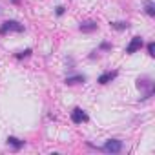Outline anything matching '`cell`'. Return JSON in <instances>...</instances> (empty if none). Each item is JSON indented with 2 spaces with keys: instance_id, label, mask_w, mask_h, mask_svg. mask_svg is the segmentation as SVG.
I'll return each mask as SVG.
<instances>
[{
  "instance_id": "6da1fadb",
  "label": "cell",
  "mask_w": 155,
  "mask_h": 155,
  "mask_svg": "<svg viewBox=\"0 0 155 155\" xmlns=\"http://www.w3.org/2000/svg\"><path fill=\"white\" fill-rule=\"evenodd\" d=\"M122 148H124L122 140H119V139H110V140H106V144L102 146V151H106V153H120Z\"/></svg>"
},
{
  "instance_id": "7a4b0ae2",
  "label": "cell",
  "mask_w": 155,
  "mask_h": 155,
  "mask_svg": "<svg viewBox=\"0 0 155 155\" xmlns=\"http://www.w3.org/2000/svg\"><path fill=\"white\" fill-rule=\"evenodd\" d=\"M8 31L22 33V31H24V26H22V24H18V22H15V20H8V22H4V26H2V28H0V35H6Z\"/></svg>"
},
{
  "instance_id": "3957f363",
  "label": "cell",
  "mask_w": 155,
  "mask_h": 155,
  "mask_svg": "<svg viewBox=\"0 0 155 155\" xmlns=\"http://www.w3.org/2000/svg\"><path fill=\"white\" fill-rule=\"evenodd\" d=\"M71 120H73L75 124H82V122H86V120H88V115L84 113V110L75 108V110L71 111Z\"/></svg>"
},
{
  "instance_id": "277c9868",
  "label": "cell",
  "mask_w": 155,
  "mask_h": 155,
  "mask_svg": "<svg viewBox=\"0 0 155 155\" xmlns=\"http://www.w3.org/2000/svg\"><path fill=\"white\" fill-rule=\"evenodd\" d=\"M142 38L140 37H133L131 38V42L128 44V48H126V53H135V51H139L140 48H142Z\"/></svg>"
},
{
  "instance_id": "5b68a950",
  "label": "cell",
  "mask_w": 155,
  "mask_h": 155,
  "mask_svg": "<svg viewBox=\"0 0 155 155\" xmlns=\"http://www.w3.org/2000/svg\"><path fill=\"white\" fill-rule=\"evenodd\" d=\"M119 75V71H106V73H102L99 79H97V82L99 84H108V82H111L115 77Z\"/></svg>"
},
{
  "instance_id": "8992f818",
  "label": "cell",
  "mask_w": 155,
  "mask_h": 155,
  "mask_svg": "<svg viewBox=\"0 0 155 155\" xmlns=\"http://www.w3.org/2000/svg\"><path fill=\"white\" fill-rule=\"evenodd\" d=\"M82 82H86V77H84V75H71V77H68V79H66V84H68V86L82 84Z\"/></svg>"
},
{
  "instance_id": "52a82bcc",
  "label": "cell",
  "mask_w": 155,
  "mask_h": 155,
  "mask_svg": "<svg viewBox=\"0 0 155 155\" xmlns=\"http://www.w3.org/2000/svg\"><path fill=\"white\" fill-rule=\"evenodd\" d=\"M95 29H97V22H93V20H88V22H82L81 24V31L82 33H91Z\"/></svg>"
},
{
  "instance_id": "ba28073f",
  "label": "cell",
  "mask_w": 155,
  "mask_h": 155,
  "mask_svg": "<svg viewBox=\"0 0 155 155\" xmlns=\"http://www.w3.org/2000/svg\"><path fill=\"white\" fill-rule=\"evenodd\" d=\"M8 144L13 146L15 150H20V148L24 146V140H20V139H17V137H8Z\"/></svg>"
},
{
  "instance_id": "9c48e42d",
  "label": "cell",
  "mask_w": 155,
  "mask_h": 155,
  "mask_svg": "<svg viewBox=\"0 0 155 155\" xmlns=\"http://www.w3.org/2000/svg\"><path fill=\"white\" fill-rule=\"evenodd\" d=\"M144 9H146V15L155 17V4L151 2V0H146V2H144Z\"/></svg>"
},
{
  "instance_id": "30bf717a",
  "label": "cell",
  "mask_w": 155,
  "mask_h": 155,
  "mask_svg": "<svg viewBox=\"0 0 155 155\" xmlns=\"http://www.w3.org/2000/svg\"><path fill=\"white\" fill-rule=\"evenodd\" d=\"M137 88L139 90H144V88H153V86H151L150 79H146V77H144V79H139L137 81Z\"/></svg>"
},
{
  "instance_id": "8fae6325",
  "label": "cell",
  "mask_w": 155,
  "mask_h": 155,
  "mask_svg": "<svg viewBox=\"0 0 155 155\" xmlns=\"http://www.w3.org/2000/svg\"><path fill=\"white\" fill-rule=\"evenodd\" d=\"M110 26H111L113 29H117V31H124V29H128V28H130V24H128V22H111Z\"/></svg>"
},
{
  "instance_id": "7c38bea8",
  "label": "cell",
  "mask_w": 155,
  "mask_h": 155,
  "mask_svg": "<svg viewBox=\"0 0 155 155\" xmlns=\"http://www.w3.org/2000/svg\"><path fill=\"white\" fill-rule=\"evenodd\" d=\"M148 55H150V57H153V55H155V44H153V42H150V44H148Z\"/></svg>"
},
{
  "instance_id": "4fadbf2b",
  "label": "cell",
  "mask_w": 155,
  "mask_h": 155,
  "mask_svg": "<svg viewBox=\"0 0 155 155\" xmlns=\"http://www.w3.org/2000/svg\"><path fill=\"white\" fill-rule=\"evenodd\" d=\"M31 55V49H26V51H22V53H17V58H22V57H29Z\"/></svg>"
},
{
  "instance_id": "5bb4252c",
  "label": "cell",
  "mask_w": 155,
  "mask_h": 155,
  "mask_svg": "<svg viewBox=\"0 0 155 155\" xmlns=\"http://www.w3.org/2000/svg\"><path fill=\"white\" fill-rule=\"evenodd\" d=\"M64 11H66V8H64V6H58L55 13H57V17H60V15H64Z\"/></svg>"
},
{
  "instance_id": "9a60e30c",
  "label": "cell",
  "mask_w": 155,
  "mask_h": 155,
  "mask_svg": "<svg viewBox=\"0 0 155 155\" xmlns=\"http://www.w3.org/2000/svg\"><path fill=\"white\" fill-rule=\"evenodd\" d=\"M111 48V44H108V42H102L101 44V49H110Z\"/></svg>"
},
{
  "instance_id": "2e32d148",
  "label": "cell",
  "mask_w": 155,
  "mask_h": 155,
  "mask_svg": "<svg viewBox=\"0 0 155 155\" xmlns=\"http://www.w3.org/2000/svg\"><path fill=\"white\" fill-rule=\"evenodd\" d=\"M13 2H18V0H13Z\"/></svg>"
}]
</instances>
